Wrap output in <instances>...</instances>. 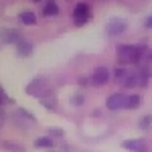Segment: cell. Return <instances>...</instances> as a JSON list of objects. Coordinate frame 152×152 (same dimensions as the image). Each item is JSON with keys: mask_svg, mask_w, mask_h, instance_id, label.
<instances>
[{"mask_svg": "<svg viewBox=\"0 0 152 152\" xmlns=\"http://www.w3.org/2000/svg\"><path fill=\"white\" fill-rule=\"evenodd\" d=\"M71 20L75 26H85L91 20V6L87 2H77L73 12H71Z\"/></svg>", "mask_w": 152, "mask_h": 152, "instance_id": "1", "label": "cell"}, {"mask_svg": "<svg viewBox=\"0 0 152 152\" xmlns=\"http://www.w3.org/2000/svg\"><path fill=\"white\" fill-rule=\"evenodd\" d=\"M126 31H128V20L126 18H120V16L112 18L107 23V26H105V33L110 37H120V35H124Z\"/></svg>", "mask_w": 152, "mask_h": 152, "instance_id": "2", "label": "cell"}, {"mask_svg": "<svg viewBox=\"0 0 152 152\" xmlns=\"http://www.w3.org/2000/svg\"><path fill=\"white\" fill-rule=\"evenodd\" d=\"M126 99H128V95L124 94V91H116V94H112L107 99H105V107L112 110V112L126 110Z\"/></svg>", "mask_w": 152, "mask_h": 152, "instance_id": "3", "label": "cell"}, {"mask_svg": "<svg viewBox=\"0 0 152 152\" xmlns=\"http://www.w3.org/2000/svg\"><path fill=\"white\" fill-rule=\"evenodd\" d=\"M110 77H112L110 69L104 67V65H99V67H95L94 73H91V85L102 87V85H105V83H110Z\"/></svg>", "mask_w": 152, "mask_h": 152, "instance_id": "4", "label": "cell"}, {"mask_svg": "<svg viewBox=\"0 0 152 152\" xmlns=\"http://www.w3.org/2000/svg\"><path fill=\"white\" fill-rule=\"evenodd\" d=\"M20 39H23V35L16 28H10V26H2L0 28V41L4 45H16Z\"/></svg>", "mask_w": 152, "mask_h": 152, "instance_id": "5", "label": "cell"}, {"mask_svg": "<svg viewBox=\"0 0 152 152\" xmlns=\"http://www.w3.org/2000/svg\"><path fill=\"white\" fill-rule=\"evenodd\" d=\"M148 55V47H146V43H138V45H132L130 49V63L132 65H140L142 59Z\"/></svg>", "mask_w": 152, "mask_h": 152, "instance_id": "6", "label": "cell"}, {"mask_svg": "<svg viewBox=\"0 0 152 152\" xmlns=\"http://www.w3.org/2000/svg\"><path fill=\"white\" fill-rule=\"evenodd\" d=\"M47 89H49V85H47V81H45L43 77H37V79H33V81L26 85V94L35 95V97H41Z\"/></svg>", "mask_w": 152, "mask_h": 152, "instance_id": "7", "label": "cell"}, {"mask_svg": "<svg viewBox=\"0 0 152 152\" xmlns=\"http://www.w3.org/2000/svg\"><path fill=\"white\" fill-rule=\"evenodd\" d=\"M122 146L128 152H148V142L144 138H128L122 142Z\"/></svg>", "mask_w": 152, "mask_h": 152, "instance_id": "8", "label": "cell"}, {"mask_svg": "<svg viewBox=\"0 0 152 152\" xmlns=\"http://www.w3.org/2000/svg\"><path fill=\"white\" fill-rule=\"evenodd\" d=\"M39 102H41V104L45 105L47 110H57V105H59L57 95H55V91H53L51 87H49L47 91H45V94H43L41 97H39Z\"/></svg>", "mask_w": 152, "mask_h": 152, "instance_id": "9", "label": "cell"}, {"mask_svg": "<svg viewBox=\"0 0 152 152\" xmlns=\"http://www.w3.org/2000/svg\"><path fill=\"white\" fill-rule=\"evenodd\" d=\"M130 49L132 45H118L116 47V59H118V65L126 67L130 63Z\"/></svg>", "mask_w": 152, "mask_h": 152, "instance_id": "10", "label": "cell"}, {"mask_svg": "<svg viewBox=\"0 0 152 152\" xmlns=\"http://www.w3.org/2000/svg\"><path fill=\"white\" fill-rule=\"evenodd\" d=\"M33 43H28L26 39H20L18 43H16V55L18 57H31L33 55Z\"/></svg>", "mask_w": 152, "mask_h": 152, "instance_id": "11", "label": "cell"}, {"mask_svg": "<svg viewBox=\"0 0 152 152\" xmlns=\"http://www.w3.org/2000/svg\"><path fill=\"white\" fill-rule=\"evenodd\" d=\"M18 20H20V24H26V26H35V24L39 23V16H37L33 10H23L20 14H18Z\"/></svg>", "mask_w": 152, "mask_h": 152, "instance_id": "12", "label": "cell"}, {"mask_svg": "<svg viewBox=\"0 0 152 152\" xmlns=\"http://www.w3.org/2000/svg\"><path fill=\"white\" fill-rule=\"evenodd\" d=\"M33 146L35 148H43V150H53L55 148V140L51 136H41V138H37L33 142Z\"/></svg>", "mask_w": 152, "mask_h": 152, "instance_id": "13", "label": "cell"}, {"mask_svg": "<svg viewBox=\"0 0 152 152\" xmlns=\"http://www.w3.org/2000/svg\"><path fill=\"white\" fill-rule=\"evenodd\" d=\"M43 16H47V18L59 16V4L55 0H47V2H45V6H43Z\"/></svg>", "mask_w": 152, "mask_h": 152, "instance_id": "14", "label": "cell"}, {"mask_svg": "<svg viewBox=\"0 0 152 152\" xmlns=\"http://www.w3.org/2000/svg\"><path fill=\"white\" fill-rule=\"evenodd\" d=\"M0 148L4 152H26L24 150V146H20L18 142H12V140H4L0 144Z\"/></svg>", "mask_w": 152, "mask_h": 152, "instance_id": "15", "label": "cell"}, {"mask_svg": "<svg viewBox=\"0 0 152 152\" xmlns=\"http://www.w3.org/2000/svg\"><path fill=\"white\" fill-rule=\"evenodd\" d=\"M142 105V95L140 94H130L126 99V110H138Z\"/></svg>", "mask_w": 152, "mask_h": 152, "instance_id": "16", "label": "cell"}, {"mask_svg": "<svg viewBox=\"0 0 152 152\" xmlns=\"http://www.w3.org/2000/svg\"><path fill=\"white\" fill-rule=\"evenodd\" d=\"M138 126H140L142 132H150L152 130V114H146V116L140 118V122H138Z\"/></svg>", "mask_w": 152, "mask_h": 152, "instance_id": "17", "label": "cell"}, {"mask_svg": "<svg viewBox=\"0 0 152 152\" xmlns=\"http://www.w3.org/2000/svg\"><path fill=\"white\" fill-rule=\"evenodd\" d=\"M47 136H51V138H63L65 132H63V128H59V126H51L47 130Z\"/></svg>", "mask_w": 152, "mask_h": 152, "instance_id": "18", "label": "cell"}, {"mask_svg": "<svg viewBox=\"0 0 152 152\" xmlns=\"http://www.w3.org/2000/svg\"><path fill=\"white\" fill-rule=\"evenodd\" d=\"M128 77V73H126V67H122V65H118L116 71H114V79L116 81H124Z\"/></svg>", "mask_w": 152, "mask_h": 152, "instance_id": "19", "label": "cell"}, {"mask_svg": "<svg viewBox=\"0 0 152 152\" xmlns=\"http://www.w3.org/2000/svg\"><path fill=\"white\" fill-rule=\"evenodd\" d=\"M16 114H18L20 118H26L28 122H37V118L33 116V114H31V112H28L26 107H16Z\"/></svg>", "mask_w": 152, "mask_h": 152, "instance_id": "20", "label": "cell"}, {"mask_svg": "<svg viewBox=\"0 0 152 152\" xmlns=\"http://www.w3.org/2000/svg\"><path fill=\"white\" fill-rule=\"evenodd\" d=\"M138 85V75H128L126 79H124V87H136Z\"/></svg>", "mask_w": 152, "mask_h": 152, "instance_id": "21", "label": "cell"}, {"mask_svg": "<svg viewBox=\"0 0 152 152\" xmlns=\"http://www.w3.org/2000/svg\"><path fill=\"white\" fill-rule=\"evenodd\" d=\"M83 102H85V97H83L81 94H75L73 97H69V104L71 105H83Z\"/></svg>", "mask_w": 152, "mask_h": 152, "instance_id": "22", "label": "cell"}, {"mask_svg": "<svg viewBox=\"0 0 152 152\" xmlns=\"http://www.w3.org/2000/svg\"><path fill=\"white\" fill-rule=\"evenodd\" d=\"M4 104H14V102H12L10 97L6 95V91H4V89L0 87V105H4Z\"/></svg>", "mask_w": 152, "mask_h": 152, "instance_id": "23", "label": "cell"}, {"mask_svg": "<svg viewBox=\"0 0 152 152\" xmlns=\"http://www.w3.org/2000/svg\"><path fill=\"white\" fill-rule=\"evenodd\" d=\"M79 85H91V77H79Z\"/></svg>", "mask_w": 152, "mask_h": 152, "instance_id": "24", "label": "cell"}, {"mask_svg": "<svg viewBox=\"0 0 152 152\" xmlns=\"http://www.w3.org/2000/svg\"><path fill=\"white\" fill-rule=\"evenodd\" d=\"M4 122H6V116H4V110L0 105V126H4Z\"/></svg>", "mask_w": 152, "mask_h": 152, "instance_id": "25", "label": "cell"}, {"mask_svg": "<svg viewBox=\"0 0 152 152\" xmlns=\"http://www.w3.org/2000/svg\"><path fill=\"white\" fill-rule=\"evenodd\" d=\"M144 26H146V28H152V14H150V16H146V20H144Z\"/></svg>", "mask_w": 152, "mask_h": 152, "instance_id": "26", "label": "cell"}, {"mask_svg": "<svg viewBox=\"0 0 152 152\" xmlns=\"http://www.w3.org/2000/svg\"><path fill=\"white\" fill-rule=\"evenodd\" d=\"M73 150V146H69V144H63V152H71Z\"/></svg>", "mask_w": 152, "mask_h": 152, "instance_id": "27", "label": "cell"}, {"mask_svg": "<svg viewBox=\"0 0 152 152\" xmlns=\"http://www.w3.org/2000/svg\"><path fill=\"white\" fill-rule=\"evenodd\" d=\"M49 152H57V150H49Z\"/></svg>", "mask_w": 152, "mask_h": 152, "instance_id": "28", "label": "cell"}, {"mask_svg": "<svg viewBox=\"0 0 152 152\" xmlns=\"http://www.w3.org/2000/svg\"><path fill=\"white\" fill-rule=\"evenodd\" d=\"M150 61H152V53H150Z\"/></svg>", "mask_w": 152, "mask_h": 152, "instance_id": "29", "label": "cell"}, {"mask_svg": "<svg viewBox=\"0 0 152 152\" xmlns=\"http://www.w3.org/2000/svg\"><path fill=\"white\" fill-rule=\"evenodd\" d=\"M35 2H39V0H35Z\"/></svg>", "mask_w": 152, "mask_h": 152, "instance_id": "30", "label": "cell"}, {"mask_svg": "<svg viewBox=\"0 0 152 152\" xmlns=\"http://www.w3.org/2000/svg\"><path fill=\"white\" fill-rule=\"evenodd\" d=\"M0 128H2V126H0Z\"/></svg>", "mask_w": 152, "mask_h": 152, "instance_id": "31", "label": "cell"}]
</instances>
